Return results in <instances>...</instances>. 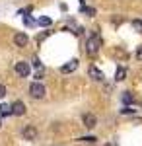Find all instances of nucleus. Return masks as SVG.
Segmentation results:
<instances>
[{
  "label": "nucleus",
  "instance_id": "a211bd4d",
  "mask_svg": "<svg viewBox=\"0 0 142 146\" xmlns=\"http://www.w3.org/2000/svg\"><path fill=\"white\" fill-rule=\"evenodd\" d=\"M4 96H6V88H4V86H2V84H0V100H2V98H4Z\"/></svg>",
  "mask_w": 142,
  "mask_h": 146
},
{
  "label": "nucleus",
  "instance_id": "f03ea898",
  "mask_svg": "<svg viewBox=\"0 0 142 146\" xmlns=\"http://www.w3.org/2000/svg\"><path fill=\"white\" fill-rule=\"evenodd\" d=\"M98 51H99V37L98 35H92V37L88 39V43H86V53L90 56H94Z\"/></svg>",
  "mask_w": 142,
  "mask_h": 146
},
{
  "label": "nucleus",
  "instance_id": "ddd939ff",
  "mask_svg": "<svg viewBox=\"0 0 142 146\" xmlns=\"http://www.w3.org/2000/svg\"><path fill=\"white\" fill-rule=\"evenodd\" d=\"M121 100H123V103H132V101H134V98H132V94H131V92H125Z\"/></svg>",
  "mask_w": 142,
  "mask_h": 146
},
{
  "label": "nucleus",
  "instance_id": "39448f33",
  "mask_svg": "<svg viewBox=\"0 0 142 146\" xmlns=\"http://www.w3.org/2000/svg\"><path fill=\"white\" fill-rule=\"evenodd\" d=\"M22 136L25 140H35V138H37V129H35L33 125H25L23 131H22Z\"/></svg>",
  "mask_w": 142,
  "mask_h": 146
},
{
  "label": "nucleus",
  "instance_id": "1a4fd4ad",
  "mask_svg": "<svg viewBox=\"0 0 142 146\" xmlns=\"http://www.w3.org/2000/svg\"><path fill=\"white\" fill-rule=\"evenodd\" d=\"M90 76L94 80H98V82H101L103 80V72L99 70V68H96V66H90Z\"/></svg>",
  "mask_w": 142,
  "mask_h": 146
},
{
  "label": "nucleus",
  "instance_id": "7ed1b4c3",
  "mask_svg": "<svg viewBox=\"0 0 142 146\" xmlns=\"http://www.w3.org/2000/svg\"><path fill=\"white\" fill-rule=\"evenodd\" d=\"M14 70H16V74H18L20 78H27V76H29V72H31V66H29L27 62L20 60V62H16Z\"/></svg>",
  "mask_w": 142,
  "mask_h": 146
},
{
  "label": "nucleus",
  "instance_id": "f3484780",
  "mask_svg": "<svg viewBox=\"0 0 142 146\" xmlns=\"http://www.w3.org/2000/svg\"><path fill=\"white\" fill-rule=\"evenodd\" d=\"M136 58H138V60H142V45L136 49Z\"/></svg>",
  "mask_w": 142,
  "mask_h": 146
},
{
  "label": "nucleus",
  "instance_id": "20e7f679",
  "mask_svg": "<svg viewBox=\"0 0 142 146\" xmlns=\"http://www.w3.org/2000/svg\"><path fill=\"white\" fill-rule=\"evenodd\" d=\"M82 123L86 129H96V125H98V117L94 115V113H84L82 115Z\"/></svg>",
  "mask_w": 142,
  "mask_h": 146
},
{
  "label": "nucleus",
  "instance_id": "0eeeda50",
  "mask_svg": "<svg viewBox=\"0 0 142 146\" xmlns=\"http://www.w3.org/2000/svg\"><path fill=\"white\" fill-rule=\"evenodd\" d=\"M14 43H16L18 47H27V43H29V37H27L25 33H22V31H20V33L14 35Z\"/></svg>",
  "mask_w": 142,
  "mask_h": 146
},
{
  "label": "nucleus",
  "instance_id": "f257e3e1",
  "mask_svg": "<svg viewBox=\"0 0 142 146\" xmlns=\"http://www.w3.org/2000/svg\"><path fill=\"white\" fill-rule=\"evenodd\" d=\"M47 90H45V86L41 82H31V86H29V96L35 98V100H43Z\"/></svg>",
  "mask_w": 142,
  "mask_h": 146
},
{
  "label": "nucleus",
  "instance_id": "423d86ee",
  "mask_svg": "<svg viewBox=\"0 0 142 146\" xmlns=\"http://www.w3.org/2000/svg\"><path fill=\"white\" fill-rule=\"evenodd\" d=\"M10 107H12V113H14V115H18V117L25 115V103H23V101L16 100V101H14V103L10 105Z\"/></svg>",
  "mask_w": 142,
  "mask_h": 146
},
{
  "label": "nucleus",
  "instance_id": "6e6552de",
  "mask_svg": "<svg viewBox=\"0 0 142 146\" xmlns=\"http://www.w3.org/2000/svg\"><path fill=\"white\" fill-rule=\"evenodd\" d=\"M76 68H78V60H76V58H72V60L66 62L64 66H60V72H62V74H70V72H74Z\"/></svg>",
  "mask_w": 142,
  "mask_h": 146
},
{
  "label": "nucleus",
  "instance_id": "6ab92c4d",
  "mask_svg": "<svg viewBox=\"0 0 142 146\" xmlns=\"http://www.w3.org/2000/svg\"><path fill=\"white\" fill-rule=\"evenodd\" d=\"M0 127H2V119H0Z\"/></svg>",
  "mask_w": 142,
  "mask_h": 146
},
{
  "label": "nucleus",
  "instance_id": "dca6fc26",
  "mask_svg": "<svg viewBox=\"0 0 142 146\" xmlns=\"http://www.w3.org/2000/svg\"><path fill=\"white\" fill-rule=\"evenodd\" d=\"M78 140H82V142H96V136H82Z\"/></svg>",
  "mask_w": 142,
  "mask_h": 146
},
{
  "label": "nucleus",
  "instance_id": "4468645a",
  "mask_svg": "<svg viewBox=\"0 0 142 146\" xmlns=\"http://www.w3.org/2000/svg\"><path fill=\"white\" fill-rule=\"evenodd\" d=\"M132 29L142 33V20H132Z\"/></svg>",
  "mask_w": 142,
  "mask_h": 146
},
{
  "label": "nucleus",
  "instance_id": "f8f14e48",
  "mask_svg": "<svg viewBox=\"0 0 142 146\" xmlns=\"http://www.w3.org/2000/svg\"><path fill=\"white\" fill-rule=\"evenodd\" d=\"M10 113H12V107H10V105L0 103V115H2V117H6V115H10Z\"/></svg>",
  "mask_w": 142,
  "mask_h": 146
},
{
  "label": "nucleus",
  "instance_id": "2eb2a0df",
  "mask_svg": "<svg viewBox=\"0 0 142 146\" xmlns=\"http://www.w3.org/2000/svg\"><path fill=\"white\" fill-rule=\"evenodd\" d=\"M39 25H43V27H49L51 25V18H47V16H43V18H39Z\"/></svg>",
  "mask_w": 142,
  "mask_h": 146
},
{
  "label": "nucleus",
  "instance_id": "9d476101",
  "mask_svg": "<svg viewBox=\"0 0 142 146\" xmlns=\"http://www.w3.org/2000/svg\"><path fill=\"white\" fill-rule=\"evenodd\" d=\"M125 76H127V70H125L123 66H119V68H117V72H115V80H117V82H123Z\"/></svg>",
  "mask_w": 142,
  "mask_h": 146
},
{
  "label": "nucleus",
  "instance_id": "9b49d317",
  "mask_svg": "<svg viewBox=\"0 0 142 146\" xmlns=\"http://www.w3.org/2000/svg\"><path fill=\"white\" fill-rule=\"evenodd\" d=\"M80 12L84 16H96V8H90V6H80Z\"/></svg>",
  "mask_w": 142,
  "mask_h": 146
}]
</instances>
